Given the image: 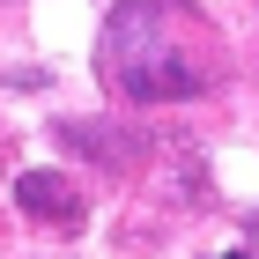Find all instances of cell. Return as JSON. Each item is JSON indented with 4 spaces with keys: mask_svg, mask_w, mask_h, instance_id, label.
Instances as JSON below:
<instances>
[{
    "mask_svg": "<svg viewBox=\"0 0 259 259\" xmlns=\"http://www.w3.org/2000/svg\"><path fill=\"white\" fill-rule=\"evenodd\" d=\"M104 74L126 97H200L215 81V52L207 30L193 22V8H119L104 30Z\"/></svg>",
    "mask_w": 259,
    "mask_h": 259,
    "instance_id": "6da1fadb",
    "label": "cell"
},
{
    "mask_svg": "<svg viewBox=\"0 0 259 259\" xmlns=\"http://www.w3.org/2000/svg\"><path fill=\"white\" fill-rule=\"evenodd\" d=\"M215 259H244V252H215Z\"/></svg>",
    "mask_w": 259,
    "mask_h": 259,
    "instance_id": "3957f363",
    "label": "cell"
},
{
    "mask_svg": "<svg viewBox=\"0 0 259 259\" xmlns=\"http://www.w3.org/2000/svg\"><path fill=\"white\" fill-rule=\"evenodd\" d=\"M15 207L30 222H52V230L81 222V200H74V185H67L60 170H22V178H15Z\"/></svg>",
    "mask_w": 259,
    "mask_h": 259,
    "instance_id": "7a4b0ae2",
    "label": "cell"
}]
</instances>
